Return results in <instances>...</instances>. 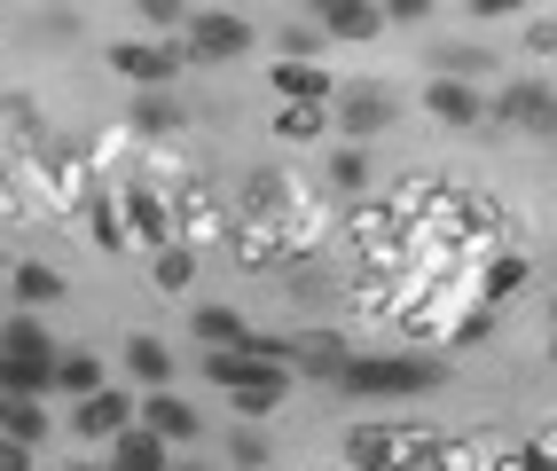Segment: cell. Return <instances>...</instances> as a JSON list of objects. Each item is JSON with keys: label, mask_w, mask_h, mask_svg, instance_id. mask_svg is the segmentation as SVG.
Segmentation results:
<instances>
[{"label": "cell", "mask_w": 557, "mask_h": 471, "mask_svg": "<svg viewBox=\"0 0 557 471\" xmlns=\"http://www.w3.org/2000/svg\"><path fill=\"white\" fill-rule=\"evenodd\" d=\"M126 377H134L141 393H165V385H173V346L150 338V331H134V338H126Z\"/></svg>", "instance_id": "9a60e30c"}, {"label": "cell", "mask_w": 557, "mask_h": 471, "mask_svg": "<svg viewBox=\"0 0 557 471\" xmlns=\"http://www.w3.org/2000/svg\"><path fill=\"white\" fill-rule=\"evenodd\" d=\"M283 370H314V377H338L346 370V346L330 331H307V338H283Z\"/></svg>", "instance_id": "d6986e66"}, {"label": "cell", "mask_w": 557, "mask_h": 471, "mask_svg": "<svg viewBox=\"0 0 557 471\" xmlns=\"http://www.w3.org/2000/svg\"><path fill=\"white\" fill-rule=\"evenodd\" d=\"M400 111H408V102H400L393 87H377V79H354V87H338V102H330V119H338L354 141H369V134L400 126Z\"/></svg>", "instance_id": "5b68a950"}, {"label": "cell", "mask_w": 557, "mask_h": 471, "mask_svg": "<svg viewBox=\"0 0 557 471\" xmlns=\"http://www.w3.org/2000/svg\"><path fill=\"white\" fill-rule=\"evenodd\" d=\"M251 16H236V9H189V24H181V55L189 63H236V55H251Z\"/></svg>", "instance_id": "7a4b0ae2"}, {"label": "cell", "mask_w": 557, "mask_h": 471, "mask_svg": "<svg viewBox=\"0 0 557 471\" xmlns=\"http://www.w3.org/2000/svg\"><path fill=\"white\" fill-rule=\"evenodd\" d=\"M330 181H338V189H369V158L354 150V141H346L338 158H330Z\"/></svg>", "instance_id": "f546056e"}, {"label": "cell", "mask_w": 557, "mask_h": 471, "mask_svg": "<svg viewBox=\"0 0 557 471\" xmlns=\"http://www.w3.org/2000/svg\"><path fill=\"white\" fill-rule=\"evenodd\" d=\"M141 24H150V40H173V32L189 24V9H181V0H141Z\"/></svg>", "instance_id": "f1b7e54d"}, {"label": "cell", "mask_w": 557, "mask_h": 471, "mask_svg": "<svg viewBox=\"0 0 557 471\" xmlns=\"http://www.w3.org/2000/svg\"><path fill=\"white\" fill-rule=\"evenodd\" d=\"M9 283H16L24 314H32V307H55V299H63V275H55L48 260H16V275H9Z\"/></svg>", "instance_id": "7402d4cb"}, {"label": "cell", "mask_w": 557, "mask_h": 471, "mask_svg": "<svg viewBox=\"0 0 557 471\" xmlns=\"http://www.w3.org/2000/svg\"><path fill=\"white\" fill-rule=\"evenodd\" d=\"M527 275H534V260H527V251L495 244V251H487V275H479V299H487V314H495L510 292H527Z\"/></svg>", "instance_id": "2e32d148"}, {"label": "cell", "mask_w": 557, "mask_h": 471, "mask_svg": "<svg viewBox=\"0 0 557 471\" xmlns=\"http://www.w3.org/2000/svg\"><path fill=\"white\" fill-rule=\"evenodd\" d=\"M549 134H557V87H549Z\"/></svg>", "instance_id": "836d02e7"}, {"label": "cell", "mask_w": 557, "mask_h": 471, "mask_svg": "<svg viewBox=\"0 0 557 471\" xmlns=\"http://www.w3.org/2000/svg\"><path fill=\"white\" fill-rule=\"evenodd\" d=\"M87 228L102 251H126V221H119V197H87Z\"/></svg>", "instance_id": "cb8c5ba5"}, {"label": "cell", "mask_w": 557, "mask_h": 471, "mask_svg": "<svg viewBox=\"0 0 557 471\" xmlns=\"http://www.w3.org/2000/svg\"><path fill=\"white\" fill-rule=\"evenodd\" d=\"M0 441H16V448L40 456V441H48V401H32V393H9V401H0Z\"/></svg>", "instance_id": "e0dca14e"}, {"label": "cell", "mask_w": 557, "mask_h": 471, "mask_svg": "<svg viewBox=\"0 0 557 471\" xmlns=\"http://www.w3.org/2000/svg\"><path fill=\"white\" fill-rule=\"evenodd\" d=\"M549 322H557V299H549Z\"/></svg>", "instance_id": "8d00e7d4"}, {"label": "cell", "mask_w": 557, "mask_h": 471, "mask_svg": "<svg viewBox=\"0 0 557 471\" xmlns=\"http://www.w3.org/2000/svg\"><path fill=\"white\" fill-rule=\"evenodd\" d=\"M165 471H205V463H165Z\"/></svg>", "instance_id": "e575fe53"}, {"label": "cell", "mask_w": 557, "mask_h": 471, "mask_svg": "<svg viewBox=\"0 0 557 471\" xmlns=\"http://www.w3.org/2000/svg\"><path fill=\"white\" fill-rule=\"evenodd\" d=\"M189 331L205 338V354H244V346H251V322H244L236 307H197Z\"/></svg>", "instance_id": "ac0fdd59"}, {"label": "cell", "mask_w": 557, "mask_h": 471, "mask_svg": "<svg viewBox=\"0 0 557 471\" xmlns=\"http://www.w3.org/2000/svg\"><path fill=\"white\" fill-rule=\"evenodd\" d=\"M424 111H432L440 126H479V119H487V95L463 87V79H432V87H424Z\"/></svg>", "instance_id": "5bb4252c"}, {"label": "cell", "mask_w": 557, "mask_h": 471, "mask_svg": "<svg viewBox=\"0 0 557 471\" xmlns=\"http://www.w3.org/2000/svg\"><path fill=\"white\" fill-rule=\"evenodd\" d=\"M63 471H102V463H63Z\"/></svg>", "instance_id": "d590c367"}, {"label": "cell", "mask_w": 557, "mask_h": 471, "mask_svg": "<svg viewBox=\"0 0 557 471\" xmlns=\"http://www.w3.org/2000/svg\"><path fill=\"white\" fill-rule=\"evenodd\" d=\"M354 471H432V441L424 432H385V424H361L346 441Z\"/></svg>", "instance_id": "3957f363"}, {"label": "cell", "mask_w": 557, "mask_h": 471, "mask_svg": "<svg viewBox=\"0 0 557 471\" xmlns=\"http://www.w3.org/2000/svg\"><path fill=\"white\" fill-rule=\"evenodd\" d=\"M228 401H236V417L244 424H259V417H275L283 401H290V370H283V361H259V370L228 393Z\"/></svg>", "instance_id": "4fadbf2b"}, {"label": "cell", "mask_w": 557, "mask_h": 471, "mask_svg": "<svg viewBox=\"0 0 557 471\" xmlns=\"http://www.w3.org/2000/svg\"><path fill=\"white\" fill-rule=\"evenodd\" d=\"M134 424L150 432V441H165V448H181V441H197V401H181V393L165 385V393H141V409H134Z\"/></svg>", "instance_id": "52a82bcc"}, {"label": "cell", "mask_w": 557, "mask_h": 471, "mask_svg": "<svg viewBox=\"0 0 557 471\" xmlns=\"http://www.w3.org/2000/svg\"><path fill=\"white\" fill-rule=\"evenodd\" d=\"M549 361H557V338H549Z\"/></svg>", "instance_id": "74e56055"}, {"label": "cell", "mask_w": 557, "mask_h": 471, "mask_svg": "<svg viewBox=\"0 0 557 471\" xmlns=\"http://www.w3.org/2000/svg\"><path fill=\"white\" fill-rule=\"evenodd\" d=\"M0 471H32V448H16V441H0Z\"/></svg>", "instance_id": "1f68e13d"}, {"label": "cell", "mask_w": 557, "mask_h": 471, "mask_svg": "<svg viewBox=\"0 0 557 471\" xmlns=\"http://www.w3.org/2000/svg\"><path fill=\"white\" fill-rule=\"evenodd\" d=\"M110 377H102V361L95 354H55V393H71V401H95Z\"/></svg>", "instance_id": "44dd1931"}, {"label": "cell", "mask_w": 557, "mask_h": 471, "mask_svg": "<svg viewBox=\"0 0 557 471\" xmlns=\"http://www.w3.org/2000/svg\"><path fill=\"white\" fill-rule=\"evenodd\" d=\"M527 55L557 63V16H534V24H527Z\"/></svg>", "instance_id": "4dcf8cb0"}, {"label": "cell", "mask_w": 557, "mask_h": 471, "mask_svg": "<svg viewBox=\"0 0 557 471\" xmlns=\"http://www.w3.org/2000/svg\"><path fill=\"white\" fill-rule=\"evenodd\" d=\"M251 370H259V354H205V377H212L220 393H236Z\"/></svg>", "instance_id": "484cf974"}, {"label": "cell", "mask_w": 557, "mask_h": 471, "mask_svg": "<svg viewBox=\"0 0 557 471\" xmlns=\"http://www.w3.org/2000/svg\"><path fill=\"white\" fill-rule=\"evenodd\" d=\"M119 221H126V244H150V251L173 244V212L158 189H119Z\"/></svg>", "instance_id": "8fae6325"}, {"label": "cell", "mask_w": 557, "mask_h": 471, "mask_svg": "<svg viewBox=\"0 0 557 471\" xmlns=\"http://www.w3.org/2000/svg\"><path fill=\"white\" fill-rule=\"evenodd\" d=\"M134 126H141V134H173V126H181V102H173V95H141V102H134Z\"/></svg>", "instance_id": "4316f807"}, {"label": "cell", "mask_w": 557, "mask_h": 471, "mask_svg": "<svg viewBox=\"0 0 557 471\" xmlns=\"http://www.w3.org/2000/svg\"><path fill=\"white\" fill-rule=\"evenodd\" d=\"M495 126H518V134H549V87L542 79H510L495 102H487Z\"/></svg>", "instance_id": "30bf717a"}, {"label": "cell", "mask_w": 557, "mask_h": 471, "mask_svg": "<svg viewBox=\"0 0 557 471\" xmlns=\"http://www.w3.org/2000/svg\"><path fill=\"white\" fill-rule=\"evenodd\" d=\"M518 471H557V456L549 448H518Z\"/></svg>", "instance_id": "d6a6232c"}, {"label": "cell", "mask_w": 557, "mask_h": 471, "mask_svg": "<svg viewBox=\"0 0 557 471\" xmlns=\"http://www.w3.org/2000/svg\"><path fill=\"white\" fill-rule=\"evenodd\" d=\"M330 385H338V401H417L448 377H440L432 354H346V370Z\"/></svg>", "instance_id": "6da1fadb"}, {"label": "cell", "mask_w": 557, "mask_h": 471, "mask_svg": "<svg viewBox=\"0 0 557 471\" xmlns=\"http://www.w3.org/2000/svg\"><path fill=\"white\" fill-rule=\"evenodd\" d=\"M275 134H283V141H314V134H330V111H314V102H290V111H275Z\"/></svg>", "instance_id": "d4e9b609"}, {"label": "cell", "mask_w": 557, "mask_h": 471, "mask_svg": "<svg viewBox=\"0 0 557 471\" xmlns=\"http://www.w3.org/2000/svg\"><path fill=\"white\" fill-rule=\"evenodd\" d=\"M150 275H158V292H189V283H197V251L189 244H165L150 260Z\"/></svg>", "instance_id": "603a6c76"}, {"label": "cell", "mask_w": 557, "mask_h": 471, "mask_svg": "<svg viewBox=\"0 0 557 471\" xmlns=\"http://www.w3.org/2000/svg\"><path fill=\"white\" fill-rule=\"evenodd\" d=\"M314 24H322V40H346V48H361V40H385V9L377 0H322L314 9Z\"/></svg>", "instance_id": "ba28073f"}, {"label": "cell", "mask_w": 557, "mask_h": 471, "mask_svg": "<svg viewBox=\"0 0 557 471\" xmlns=\"http://www.w3.org/2000/svg\"><path fill=\"white\" fill-rule=\"evenodd\" d=\"M102 63H110V71H126L141 95H165L181 71H189V55H181L173 40H110V48H102Z\"/></svg>", "instance_id": "277c9868"}, {"label": "cell", "mask_w": 557, "mask_h": 471, "mask_svg": "<svg viewBox=\"0 0 557 471\" xmlns=\"http://www.w3.org/2000/svg\"><path fill=\"white\" fill-rule=\"evenodd\" d=\"M268 87H275L283 111H290V102H314V111H330V102H338V79H330L322 63H275Z\"/></svg>", "instance_id": "7c38bea8"}, {"label": "cell", "mask_w": 557, "mask_h": 471, "mask_svg": "<svg viewBox=\"0 0 557 471\" xmlns=\"http://www.w3.org/2000/svg\"><path fill=\"white\" fill-rule=\"evenodd\" d=\"M0 354L9 361H24V370H40V377H55V338H48V322L40 314H0Z\"/></svg>", "instance_id": "9c48e42d"}, {"label": "cell", "mask_w": 557, "mask_h": 471, "mask_svg": "<svg viewBox=\"0 0 557 471\" xmlns=\"http://www.w3.org/2000/svg\"><path fill=\"white\" fill-rule=\"evenodd\" d=\"M165 463H173V448L150 441V432L134 424V432H119V441H110V463H102V471H165Z\"/></svg>", "instance_id": "ffe728a7"}, {"label": "cell", "mask_w": 557, "mask_h": 471, "mask_svg": "<svg viewBox=\"0 0 557 471\" xmlns=\"http://www.w3.org/2000/svg\"><path fill=\"white\" fill-rule=\"evenodd\" d=\"M134 409H141V401H134L126 385H102L95 401L71 409V432H79V441H102V448H110L119 432H134Z\"/></svg>", "instance_id": "8992f818"}, {"label": "cell", "mask_w": 557, "mask_h": 471, "mask_svg": "<svg viewBox=\"0 0 557 471\" xmlns=\"http://www.w3.org/2000/svg\"><path fill=\"white\" fill-rule=\"evenodd\" d=\"M228 463L236 471H268V441H259V424H236L228 432Z\"/></svg>", "instance_id": "83f0119b"}]
</instances>
